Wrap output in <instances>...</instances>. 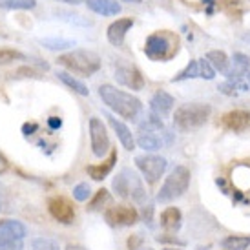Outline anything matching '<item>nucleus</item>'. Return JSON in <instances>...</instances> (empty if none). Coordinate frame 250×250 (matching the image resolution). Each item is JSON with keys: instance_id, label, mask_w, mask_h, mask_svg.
<instances>
[{"instance_id": "nucleus-26", "label": "nucleus", "mask_w": 250, "mask_h": 250, "mask_svg": "<svg viewBox=\"0 0 250 250\" xmlns=\"http://www.w3.org/2000/svg\"><path fill=\"white\" fill-rule=\"evenodd\" d=\"M199 77V64L197 61H190L185 70H181L177 75L172 79V83H179V81H187V79H197Z\"/></svg>"}, {"instance_id": "nucleus-36", "label": "nucleus", "mask_w": 250, "mask_h": 250, "mask_svg": "<svg viewBox=\"0 0 250 250\" xmlns=\"http://www.w3.org/2000/svg\"><path fill=\"white\" fill-rule=\"evenodd\" d=\"M48 126L51 130H59L61 126H62V119L61 117H49L48 119Z\"/></svg>"}, {"instance_id": "nucleus-1", "label": "nucleus", "mask_w": 250, "mask_h": 250, "mask_svg": "<svg viewBox=\"0 0 250 250\" xmlns=\"http://www.w3.org/2000/svg\"><path fill=\"white\" fill-rule=\"evenodd\" d=\"M99 97L103 99V103L111 111H115L119 117L126 119V121H137L143 113V103L139 99L128 91L117 90L111 84H103L99 88Z\"/></svg>"}, {"instance_id": "nucleus-33", "label": "nucleus", "mask_w": 250, "mask_h": 250, "mask_svg": "<svg viewBox=\"0 0 250 250\" xmlns=\"http://www.w3.org/2000/svg\"><path fill=\"white\" fill-rule=\"evenodd\" d=\"M57 15H62L61 19H64V21H68V22H73V24H83V26H91V21H86V19H83L81 15H77V13H68V11H59Z\"/></svg>"}, {"instance_id": "nucleus-43", "label": "nucleus", "mask_w": 250, "mask_h": 250, "mask_svg": "<svg viewBox=\"0 0 250 250\" xmlns=\"http://www.w3.org/2000/svg\"><path fill=\"white\" fill-rule=\"evenodd\" d=\"M203 2H207V4H214V0H203Z\"/></svg>"}, {"instance_id": "nucleus-10", "label": "nucleus", "mask_w": 250, "mask_h": 250, "mask_svg": "<svg viewBox=\"0 0 250 250\" xmlns=\"http://www.w3.org/2000/svg\"><path fill=\"white\" fill-rule=\"evenodd\" d=\"M115 79L119 84H123L126 88H130L133 91H141L145 88V77L141 73V70L137 66L128 62H117L115 64Z\"/></svg>"}, {"instance_id": "nucleus-7", "label": "nucleus", "mask_w": 250, "mask_h": 250, "mask_svg": "<svg viewBox=\"0 0 250 250\" xmlns=\"http://www.w3.org/2000/svg\"><path fill=\"white\" fill-rule=\"evenodd\" d=\"M135 165L141 170V174L145 175L146 183L155 185L167 172L168 161L161 155H139L135 157Z\"/></svg>"}, {"instance_id": "nucleus-17", "label": "nucleus", "mask_w": 250, "mask_h": 250, "mask_svg": "<svg viewBox=\"0 0 250 250\" xmlns=\"http://www.w3.org/2000/svg\"><path fill=\"white\" fill-rule=\"evenodd\" d=\"M174 106H175V99L165 90L155 91L152 101H150V110L157 117H167L168 113L174 110Z\"/></svg>"}, {"instance_id": "nucleus-25", "label": "nucleus", "mask_w": 250, "mask_h": 250, "mask_svg": "<svg viewBox=\"0 0 250 250\" xmlns=\"http://www.w3.org/2000/svg\"><path fill=\"white\" fill-rule=\"evenodd\" d=\"M41 44L46 49H51V51H62V49L73 48L77 42L70 41V39H57V37H53V39H41Z\"/></svg>"}, {"instance_id": "nucleus-18", "label": "nucleus", "mask_w": 250, "mask_h": 250, "mask_svg": "<svg viewBox=\"0 0 250 250\" xmlns=\"http://www.w3.org/2000/svg\"><path fill=\"white\" fill-rule=\"evenodd\" d=\"M106 119H108V123H110L111 128H113V132H115V135H117V139L121 141L123 148H126V150L132 152L133 148H135V139H133V133L130 132V128H128L125 123L117 121V119L113 117V115H110V113H106Z\"/></svg>"}, {"instance_id": "nucleus-28", "label": "nucleus", "mask_w": 250, "mask_h": 250, "mask_svg": "<svg viewBox=\"0 0 250 250\" xmlns=\"http://www.w3.org/2000/svg\"><path fill=\"white\" fill-rule=\"evenodd\" d=\"M24 59H26V55L13 48L0 49V64H9V62H13V61H24Z\"/></svg>"}, {"instance_id": "nucleus-23", "label": "nucleus", "mask_w": 250, "mask_h": 250, "mask_svg": "<svg viewBox=\"0 0 250 250\" xmlns=\"http://www.w3.org/2000/svg\"><path fill=\"white\" fill-rule=\"evenodd\" d=\"M57 77H59V79H61V81H62L68 88H71L75 93H79V95H84V97H86V95L90 93L88 86H86L84 83H81L79 79H75V77L71 75V73H68V71H59V73H57Z\"/></svg>"}, {"instance_id": "nucleus-11", "label": "nucleus", "mask_w": 250, "mask_h": 250, "mask_svg": "<svg viewBox=\"0 0 250 250\" xmlns=\"http://www.w3.org/2000/svg\"><path fill=\"white\" fill-rule=\"evenodd\" d=\"M48 210L51 217L57 219L62 225H71L73 219H75V208H73V203L70 199H66L62 195H57V197H51L48 201Z\"/></svg>"}, {"instance_id": "nucleus-19", "label": "nucleus", "mask_w": 250, "mask_h": 250, "mask_svg": "<svg viewBox=\"0 0 250 250\" xmlns=\"http://www.w3.org/2000/svg\"><path fill=\"white\" fill-rule=\"evenodd\" d=\"M117 159H119L117 152H115V150H110V155H108V159L103 161L101 165H90V167L86 168V172H88V175H90L91 179L103 181L104 177H108V174H110L111 170H113V167H115Z\"/></svg>"}, {"instance_id": "nucleus-5", "label": "nucleus", "mask_w": 250, "mask_h": 250, "mask_svg": "<svg viewBox=\"0 0 250 250\" xmlns=\"http://www.w3.org/2000/svg\"><path fill=\"white\" fill-rule=\"evenodd\" d=\"M115 194L123 199H132L135 203H143L146 199V188L141 177L132 168H123L111 183Z\"/></svg>"}, {"instance_id": "nucleus-35", "label": "nucleus", "mask_w": 250, "mask_h": 250, "mask_svg": "<svg viewBox=\"0 0 250 250\" xmlns=\"http://www.w3.org/2000/svg\"><path fill=\"white\" fill-rule=\"evenodd\" d=\"M143 247V236L141 234H133L128 239V250H139Z\"/></svg>"}, {"instance_id": "nucleus-46", "label": "nucleus", "mask_w": 250, "mask_h": 250, "mask_svg": "<svg viewBox=\"0 0 250 250\" xmlns=\"http://www.w3.org/2000/svg\"><path fill=\"white\" fill-rule=\"evenodd\" d=\"M223 250H225V249H223Z\"/></svg>"}, {"instance_id": "nucleus-44", "label": "nucleus", "mask_w": 250, "mask_h": 250, "mask_svg": "<svg viewBox=\"0 0 250 250\" xmlns=\"http://www.w3.org/2000/svg\"><path fill=\"white\" fill-rule=\"evenodd\" d=\"M247 83H249V84H250V73H249V77H247Z\"/></svg>"}, {"instance_id": "nucleus-13", "label": "nucleus", "mask_w": 250, "mask_h": 250, "mask_svg": "<svg viewBox=\"0 0 250 250\" xmlns=\"http://www.w3.org/2000/svg\"><path fill=\"white\" fill-rule=\"evenodd\" d=\"M26 234H28L26 227L21 221H15V219L0 221V247L13 243V241H22L26 237Z\"/></svg>"}, {"instance_id": "nucleus-29", "label": "nucleus", "mask_w": 250, "mask_h": 250, "mask_svg": "<svg viewBox=\"0 0 250 250\" xmlns=\"http://www.w3.org/2000/svg\"><path fill=\"white\" fill-rule=\"evenodd\" d=\"M110 199H111V197H110V192H108L106 188H101V190H97L95 197L91 199L90 210H101L106 205V203H110Z\"/></svg>"}, {"instance_id": "nucleus-41", "label": "nucleus", "mask_w": 250, "mask_h": 250, "mask_svg": "<svg viewBox=\"0 0 250 250\" xmlns=\"http://www.w3.org/2000/svg\"><path fill=\"white\" fill-rule=\"evenodd\" d=\"M241 39H243L245 42H250V33H245V35L241 37Z\"/></svg>"}, {"instance_id": "nucleus-38", "label": "nucleus", "mask_w": 250, "mask_h": 250, "mask_svg": "<svg viewBox=\"0 0 250 250\" xmlns=\"http://www.w3.org/2000/svg\"><path fill=\"white\" fill-rule=\"evenodd\" d=\"M66 250H86V249H84L83 245H68Z\"/></svg>"}, {"instance_id": "nucleus-8", "label": "nucleus", "mask_w": 250, "mask_h": 250, "mask_svg": "<svg viewBox=\"0 0 250 250\" xmlns=\"http://www.w3.org/2000/svg\"><path fill=\"white\" fill-rule=\"evenodd\" d=\"M104 219L110 227H132L139 221V212L130 205H115L104 210Z\"/></svg>"}, {"instance_id": "nucleus-39", "label": "nucleus", "mask_w": 250, "mask_h": 250, "mask_svg": "<svg viewBox=\"0 0 250 250\" xmlns=\"http://www.w3.org/2000/svg\"><path fill=\"white\" fill-rule=\"evenodd\" d=\"M62 2H66V4H73V6H77V4H83L84 0H62Z\"/></svg>"}, {"instance_id": "nucleus-6", "label": "nucleus", "mask_w": 250, "mask_h": 250, "mask_svg": "<svg viewBox=\"0 0 250 250\" xmlns=\"http://www.w3.org/2000/svg\"><path fill=\"white\" fill-rule=\"evenodd\" d=\"M190 179H192L190 170L187 167H183V165H177L165 179V183L161 185V190L157 192V201L172 203L175 199H179L181 195H185V192L190 187Z\"/></svg>"}, {"instance_id": "nucleus-12", "label": "nucleus", "mask_w": 250, "mask_h": 250, "mask_svg": "<svg viewBox=\"0 0 250 250\" xmlns=\"http://www.w3.org/2000/svg\"><path fill=\"white\" fill-rule=\"evenodd\" d=\"M170 141H172V135L167 130H163V132H139V137L135 143L146 152H155V150H161L165 145H168Z\"/></svg>"}, {"instance_id": "nucleus-21", "label": "nucleus", "mask_w": 250, "mask_h": 250, "mask_svg": "<svg viewBox=\"0 0 250 250\" xmlns=\"http://www.w3.org/2000/svg\"><path fill=\"white\" fill-rule=\"evenodd\" d=\"M84 2L93 13L103 15V17H115L123 9L121 4H117L115 0H84Z\"/></svg>"}, {"instance_id": "nucleus-3", "label": "nucleus", "mask_w": 250, "mask_h": 250, "mask_svg": "<svg viewBox=\"0 0 250 250\" xmlns=\"http://www.w3.org/2000/svg\"><path fill=\"white\" fill-rule=\"evenodd\" d=\"M212 115V106L203 103H188L175 108L174 126L179 132H194L199 130Z\"/></svg>"}, {"instance_id": "nucleus-22", "label": "nucleus", "mask_w": 250, "mask_h": 250, "mask_svg": "<svg viewBox=\"0 0 250 250\" xmlns=\"http://www.w3.org/2000/svg\"><path fill=\"white\" fill-rule=\"evenodd\" d=\"M207 61H208L210 66L215 70V73L219 71V73L225 75L230 68V59L227 57L225 51H221V49H212V51H208V53H207Z\"/></svg>"}, {"instance_id": "nucleus-45", "label": "nucleus", "mask_w": 250, "mask_h": 250, "mask_svg": "<svg viewBox=\"0 0 250 250\" xmlns=\"http://www.w3.org/2000/svg\"><path fill=\"white\" fill-rule=\"evenodd\" d=\"M143 250H153V249H143Z\"/></svg>"}, {"instance_id": "nucleus-9", "label": "nucleus", "mask_w": 250, "mask_h": 250, "mask_svg": "<svg viewBox=\"0 0 250 250\" xmlns=\"http://www.w3.org/2000/svg\"><path fill=\"white\" fill-rule=\"evenodd\" d=\"M90 145L95 157H104L110 152V137H108L104 123L99 117L90 119Z\"/></svg>"}, {"instance_id": "nucleus-40", "label": "nucleus", "mask_w": 250, "mask_h": 250, "mask_svg": "<svg viewBox=\"0 0 250 250\" xmlns=\"http://www.w3.org/2000/svg\"><path fill=\"white\" fill-rule=\"evenodd\" d=\"M163 250H183L181 247H165Z\"/></svg>"}, {"instance_id": "nucleus-4", "label": "nucleus", "mask_w": 250, "mask_h": 250, "mask_svg": "<svg viewBox=\"0 0 250 250\" xmlns=\"http://www.w3.org/2000/svg\"><path fill=\"white\" fill-rule=\"evenodd\" d=\"M57 62L71 73L83 77L95 75L101 70V57L95 51H90V49H73L70 53L59 55Z\"/></svg>"}, {"instance_id": "nucleus-30", "label": "nucleus", "mask_w": 250, "mask_h": 250, "mask_svg": "<svg viewBox=\"0 0 250 250\" xmlns=\"http://www.w3.org/2000/svg\"><path fill=\"white\" fill-rule=\"evenodd\" d=\"M31 247H33V250H61L59 243L49 239V237H37V239H33Z\"/></svg>"}, {"instance_id": "nucleus-42", "label": "nucleus", "mask_w": 250, "mask_h": 250, "mask_svg": "<svg viewBox=\"0 0 250 250\" xmlns=\"http://www.w3.org/2000/svg\"><path fill=\"white\" fill-rule=\"evenodd\" d=\"M123 2H132V4H141L143 0H123Z\"/></svg>"}, {"instance_id": "nucleus-2", "label": "nucleus", "mask_w": 250, "mask_h": 250, "mask_svg": "<svg viewBox=\"0 0 250 250\" xmlns=\"http://www.w3.org/2000/svg\"><path fill=\"white\" fill-rule=\"evenodd\" d=\"M177 49H179V37L168 29H163L146 39L145 55L155 62H167L177 55Z\"/></svg>"}, {"instance_id": "nucleus-24", "label": "nucleus", "mask_w": 250, "mask_h": 250, "mask_svg": "<svg viewBox=\"0 0 250 250\" xmlns=\"http://www.w3.org/2000/svg\"><path fill=\"white\" fill-rule=\"evenodd\" d=\"M221 247L225 250H247L250 247V236H227Z\"/></svg>"}, {"instance_id": "nucleus-16", "label": "nucleus", "mask_w": 250, "mask_h": 250, "mask_svg": "<svg viewBox=\"0 0 250 250\" xmlns=\"http://www.w3.org/2000/svg\"><path fill=\"white\" fill-rule=\"evenodd\" d=\"M133 28V21L132 19H117L115 22H111L108 31H106V37L110 44H113L115 48L123 46L125 44V39L128 35V31Z\"/></svg>"}, {"instance_id": "nucleus-31", "label": "nucleus", "mask_w": 250, "mask_h": 250, "mask_svg": "<svg viewBox=\"0 0 250 250\" xmlns=\"http://www.w3.org/2000/svg\"><path fill=\"white\" fill-rule=\"evenodd\" d=\"M91 195V190H90V185L88 183H79L75 188H73V197H75L77 201H88Z\"/></svg>"}, {"instance_id": "nucleus-37", "label": "nucleus", "mask_w": 250, "mask_h": 250, "mask_svg": "<svg viewBox=\"0 0 250 250\" xmlns=\"http://www.w3.org/2000/svg\"><path fill=\"white\" fill-rule=\"evenodd\" d=\"M0 250H24V245H22V241H13V243L0 247Z\"/></svg>"}, {"instance_id": "nucleus-27", "label": "nucleus", "mask_w": 250, "mask_h": 250, "mask_svg": "<svg viewBox=\"0 0 250 250\" xmlns=\"http://www.w3.org/2000/svg\"><path fill=\"white\" fill-rule=\"evenodd\" d=\"M37 0H0V7L6 9H33Z\"/></svg>"}, {"instance_id": "nucleus-32", "label": "nucleus", "mask_w": 250, "mask_h": 250, "mask_svg": "<svg viewBox=\"0 0 250 250\" xmlns=\"http://www.w3.org/2000/svg\"><path fill=\"white\" fill-rule=\"evenodd\" d=\"M197 64H199V77H201V79H207V81H212L215 77V70L210 66L208 61H207V59H199Z\"/></svg>"}, {"instance_id": "nucleus-14", "label": "nucleus", "mask_w": 250, "mask_h": 250, "mask_svg": "<svg viewBox=\"0 0 250 250\" xmlns=\"http://www.w3.org/2000/svg\"><path fill=\"white\" fill-rule=\"evenodd\" d=\"M250 73V59L249 55H245L241 51H237L232 55L230 61V68L225 73V77L229 79L230 83H236V81H245Z\"/></svg>"}, {"instance_id": "nucleus-15", "label": "nucleus", "mask_w": 250, "mask_h": 250, "mask_svg": "<svg viewBox=\"0 0 250 250\" xmlns=\"http://www.w3.org/2000/svg\"><path fill=\"white\" fill-rule=\"evenodd\" d=\"M221 126L230 132H243L250 126V113L245 110H234L221 117Z\"/></svg>"}, {"instance_id": "nucleus-20", "label": "nucleus", "mask_w": 250, "mask_h": 250, "mask_svg": "<svg viewBox=\"0 0 250 250\" xmlns=\"http://www.w3.org/2000/svg\"><path fill=\"white\" fill-rule=\"evenodd\" d=\"M159 223L167 232H177L181 229V225H183V214H181L179 208L168 207V208L161 212Z\"/></svg>"}, {"instance_id": "nucleus-34", "label": "nucleus", "mask_w": 250, "mask_h": 250, "mask_svg": "<svg viewBox=\"0 0 250 250\" xmlns=\"http://www.w3.org/2000/svg\"><path fill=\"white\" fill-rule=\"evenodd\" d=\"M217 90L221 91L223 95H229V97H234L237 93L236 86H234V83H230V81H227V83H223L217 86Z\"/></svg>"}]
</instances>
